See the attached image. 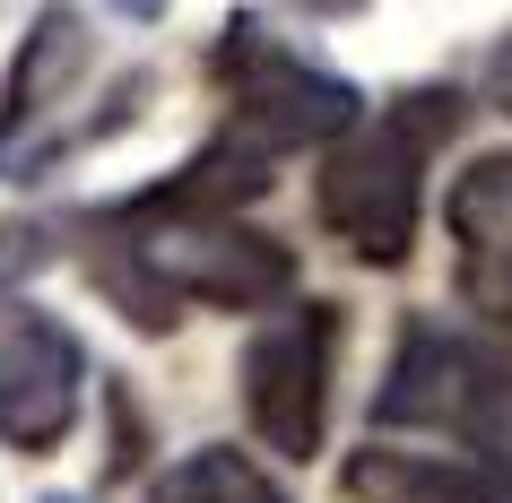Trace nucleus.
Returning <instances> with one entry per match:
<instances>
[{
    "label": "nucleus",
    "mask_w": 512,
    "mask_h": 503,
    "mask_svg": "<svg viewBox=\"0 0 512 503\" xmlns=\"http://www.w3.org/2000/svg\"><path fill=\"white\" fill-rule=\"evenodd\" d=\"M96 287L139 321V330H174L183 304H217V313H270L296 295V252L261 226H243L235 209H191L174 191H139L122 209L96 217Z\"/></svg>",
    "instance_id": "obj_1"
},
{
    "label": "nucleus",
    "mask_w": 512,
    "mask_h": 503,
    "mask_svg": "<svg viewBox=\"0 0 512 503\" xmlns=\"http://www.w3.org/2000/svg\"><path fill=\"white\" fill-rule=\"evenodd\" d=\"M469 96L460 87H408L365 122L356 113L348 131L330 139L322 174H313V217L348 243L356 261L400 269L417 252V226H426V165L443 157V139L460 131Z\"/></svg>",
    "instance_id": "obj_2"
},
{
    "label": "nucleus",
    "mask_w": 512,
    "mask_h": 503,
    "mask_svg": "<svg viewBox=\"0 0 512 503\" xmlns=\"http://www.w3.org/2000/svg\"><path fill=\"white\" fill-rule=\"evenodd\" d=\"M382 434H443L460 451H504L512 434V356L504 339L452 330V321L417 313L391 347V373L374 391Z\"/></svg>",
    "instance_id": "obj_3"
},
{
    "label": "nucleus",
    "mask_w": 512,
    "mask_h": 503,
    "mask_svg": "<svg viewBox=\"0 0 512 503\" xmlns=\"http://www.w3.org/2000/svg\"><path fill=\"white\" fill-rule=\"evenodd\" d=\"M209 79H217V96H226V131L261 139L270 157L330 148V139H339L356 113H365V96H356L339 70L304 61L296 44H287L270 18H252V9L217 27V44H209Z\"/></svg>",
    "instance_id": "obj_4"
},
{
    "label": "nucleus",
    "mask_w": 512,
    "mask_h": 503,
    "mask_svg": "<svg viewBox=\"0 0 512 503\" xmlns=\"http://www.w3.org/2000/svg\"><path fill=\"white\" fill-rule=\"evenodd\" d=\"M330 373H339V304H270L243 339V417L278 460H313L330 434Z\"/></svg>",
    "instance_id": "obj_5"
},
{
    "label": "nucleus",
    "mask_w": 512,
    "mask_h": 503,
    "mask_svg": "<svg viewBox=\"0 0 512 503\" xmlns=\"http://www.w3.org/2000/svg\"><path fill=\"white\" fill-rule=\"evenodd\" d=\"M87 408V347L35 295H0V443L61 451Z\"/></svg>",
    "instance_id": "obj_6"
},
{
    "label": "nucleus",
    "mask_w": 512,
    "mask_h": 503,
    "mask_svg": "<svg viewBox=\"0 0 512 503\" xmlns=\"http://www.w3.org/2000/svg\"><path fill=\"white\" fill-rule=\"evenodd\" d=\"M443 226H452V287L460 304L512 347V148L460 165L443 191Z\"/></svg>",
    "instance_id": "obj_7"
},
{
    "label": "nucleus",
    "mask_w": 512,
    "mask_h": 503,
    "mask_svg": "<svg viewBox=\"0 0 512 503\" xmlns=\"http://www.w3.org/2000/svg\"><path fill=\"white\" fill-rule=\"evenodd\" d=\"M87 18L70 9V0H53L44 18L27 27V44H18V61H9V87H0V165L18 174V157L35 148V122L79 87V70H87Z\"/></svg>",
    "instance_id": "obj_8"
},
{
    "label": "nucleus",
    "mask_w": 512,
    "mask_h": 503,
    "mask_svg": "<svg viewBox=\"0 0 512 503\" xmlns=\"http://www.w3.org/2000/svg\"><path fill=\"white\" fill-rule=\"evenodd\" d=\"M339 495L348 503H512V460L495 451H356L339 469Z\"/></svg>",
    "instance_id": "obj_9"
},
{
    "label": "nucleus",
    "mask_w": 512,
    "mask_h": 503,
    "mask_svg": "<svg viewBox=\"0 0 512 503\" xmlns=\"http://www.w3.org/2000/svg\"><path fill=\"white\" fill-rule=\"evenodd\" d=\"M148 503H287V486L261 460H243L235 443H200L148 486Z\"/></svg>",
    "instance_id": "obj_10"
},
{
    "label": "nucleus",
    "mask_w": 512,
    "mask_h": 503,
    "mask_svg": "<svg viewBox=\"0 0 512 503\" xmlns=\"http://www.w3.org/2000/svg\"><path fill=\"white\" fill-rule=\"evenodd\" d=\"M486 79H495V96H504V105H512V35H504V44H495V61H486Z\"/></svg>",
    "instance_id": "obj_11"
},
{
    "label": "nucleus",
    "mask_w": 512,
    "mask_h": 503,
    "mask_svg": "<svg viewBox=\"0 0 512 503\" xmlns=\"http://www.w3.org/2000/svg\"><path fill=\"white\" fill-rule=\"evenodd\" d=\"M304 18H356V9H365V0H296Z\"/></svg>",
    "instance_id": "obj_12"
},
{
    "label": "nucleus",
    "mask_w": 512,
    "mask_h": 503,
    "mask_svg": "<svg viewBox=\"0 0 512 503\" xmlns=\"http://www.w3.org/2000/svg\"><path fill=\"white\" fill-rule=\"evenodd\" d=\"M53 503H70V495H53Z\"/></svg>",
    "instance_id": "obj_13"
}]
</instances>
